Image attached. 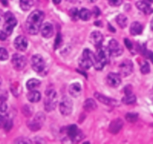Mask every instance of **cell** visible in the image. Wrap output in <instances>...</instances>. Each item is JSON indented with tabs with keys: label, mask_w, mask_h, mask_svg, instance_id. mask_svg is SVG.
Masks as SVG:
<instances>
[{
	"label": "cell",
	"mask_w": 153,
	"mask_h": 144,
	"mask_svg": "<svg viewBox=\"0 0 153 144\" xmlns=\"http://www.w3.org/2000/svg\"><path fill=\"white\" fill-rule=\"evenodd\" d=\"M44 18H45V14L43 11L36 10L31 13L30 15L28 17L26 23V27L28 32L31 35L38 34L41 29Z\"/></svg>",
	"instance_id": "cell-1"
},
{
	"label": "cell",
	"mask_w": 153,
	"mask_h": 144,
	"mask_svg": "<svg viewBox=\"0 0 153 144\" xmlns=\"http://www.w3.org/2000/svg\"><path fill=\"white\" fill-rule=\"evenodd\" d=\"M110 51L108 48H106L104 47H98V50H97L96 56V63L94 65V67L97 70H101L103 68L104 65L108 62L109 58H110Z\"/></svg>",
	"instance_id": "cell-2"
},
{
	"label": "cell",
	"mask_w": 153,
	"mask_h": 144,
	"mask_svg": "<svg viewBox=\"0 0 153 144\" xmlns=\"http://www.w3.org/2000/svg\"><path fill=\"white\" fill-rule=\"evenodd\" d=\"M96 61V56L89 50H85L83 53L82 57L79 60V65L83 69L90 68L91 66L94 65Z\"/></svg>",
	"instance_id": "cell-3"
},
{
	"label": "cell",
	"mask_w": 153,
	"mask_h": 144,
	"mask_svg": "<svg viewBox=\"0 0 153 144\" xmlns=\"http://www.w3.org/2000/svg\"><path fill=\"white\" fill-rule=\"evenodd\" d=\"M5 18V24H4V32L8 35H11L13 32V29L17 25V21L16 20L14 14L10 11H8L4 15Z\"/></svg>",
	"instance_id": "cell-4"
},
{
	"label": "cell",
	"mask_w": 153,
	"mask_h": 144,
	"mask_svg": "<svg viewBox=\"0 0 153 144\" xmlns=\"http://www.w3.org/2000/svg\"><path fill=\"white\" fill-rule=\"evenodd\" d=\"M46 99L45 101V110L51 111L55 109L56 105V93L53 89H49L46 92Z\"/></svg>",
	"instance_id": "cell-5"
},
{
	"label": "cell",
	"mask_w": 153,
	"mask_h": 144,
	"mask_svg": "<svg viewBox=\"0 0 153 144\" xmlns=\"http://www.w3.org/2000/svg\"><path fill=\"white\" fill-rule=\"evenodd\" d=\"M31 65L32 69L35 71L40 73L42 72L45 68V62L43 57L39 54L34 55L31 59Z\"/></svg>",
	"instance_id": "cell-6"
},
{
	"label": "cell",
	"mask_w": 153,
	"mask_h": 144,
	"mask_svg": "<svg viewBox=\"0 0 153 144\" xmlns=\"http://www.w3.org/2000/svg\"><path fill=\"white\" fill-rule=\"evenodd\" d=\"M72 109H73V104L71 99L65 97L61 101L59 104L60 112L62 115L68 116L71 114Z\"/></svg>",
	"instance_id": "cell-7"
},
{
	"label": "cell",
	"mask_w": 153,
	"mask_h": 144,
	"mask_svg": "<svg viewBox=\"0 0 153 144\" xmlns=\"http://www.w3.org/2000/svg\"><path fill=\"white\" fill-rule=\"evenodd\" d=\"M11 62H12L14 68H16L17 70H21V69L24 68L25 66L26 65V62H27L26 57L18 53H15L13 55Z\"/></svg>",
	"instance_id": "cell-8"
},
{
	"label": "cell",
	"mask_w": 153,
	"mask_h": 144,
	"mask_svg": "<svg viewBox=\"0 0 153 144\" xmlns=\"http://www.w3.org/2000/svg\"><path fill=\"white\" fill-rule=\"evenodd\" d=\"M67 133L70 139H71L74 142H78L83 138V134L74 125H70L68 128Z\"/></svg>",
	"instance_id": "cell-9"
},
{
	"label": "cell",
	"mask_w": 153,
	"mask_h": 144,
	"mask_svg": "<svg viewBox=\"0 0 153 144\" xmlns=\"http://www.w3.org/2000/svg\"><path fill=\"white\" fill-rule=\"evenodd\" d=\"M108 49L109 51H110V55H112L113 56H119L123 52V49L121 47V45L117 42V40H115V39L110 41Z\"/></svg>",
	"instance_id": "cell-10"
},
{
	"label": "cell",
	"mask_w": 153,
	"mask_h": 144,
	"mask_svg": "<svg viewBox=\"0 0 153 144\" xmlns=\"http://www.w3.org/2000/svg\"><path fill=\"white\" fill-rule=\"evenodd\" d=\"M133 68L132 62L129 59H126L120 65V74L123 76L129 75L133 71Z\"/></svg>",
	"instance_id": "cell-11"
},
{
	"label": "cell",
	"mask_w": 153,
	"mask_h": 144,
	"mask_svg": "<svg viewBox=\"0 0 153 144\" xmlns=\"http://www.w3.org/2000/svg\"><path fill=\"white\" fill-rule=\"evenodd\" d=\"M107 84L111 87H117L121 84V78L120 76L115 73H110L107 77Z\"/></svg>",
	"instance_id": "cell-12"
},
{
	"label": "cell",
	"mask_w": 153,
	"mask_h": 144,
	"mask_svg": "<svg viewBox=\"0 0 153 144\" xmlns=\"http://www.w3.org/2000/svg\"><path fill=\"white\" fill-rule=\"evenodd\" d=\"M14 47L20 51H25L28 47V41L23 36H18L16 38L14 42Z\"/></svg>",
	"instance_id": "cell-13"
},
{
	"label": "cell",
	"mask_w": 153,
	"mask_h": 144,
	"mask_svg": "<svg viewBox=\"0 0 153 144\" xmlns=\"http://www.w3.org/2000/svg\"><path fill=\"white\" fill-rule=\"evenodd\" d=\"M41 32L44 38H46V39L51 38L53 34V25L50 23H45V24H42L41 26Z\"/></svg>",
	"instance_id": "cell-14"
},
{
	"label": "cell",
	"mask_w": 153,
	"mask_h": 144,
	"mask_svg": "<svg viewBox=\"0 0 153 144\" xmlns=\"http://www.w3.org/2000/svg\"><path fill=\"white\" fill-rule=\"evenodd\" d=\"M103 35L100 32H98V31H95V32H92V34L90 35V42L93 45L96 47H100L101 46V43L103 42Z\"/></svg>",
	"instance_id": "cell-15"
},
{
	"label": "cell",
	"mask_w": 153,
	"mask_h": 144,
	"mask_svg": "<svg viewBox=\"0 0 153 144\" xmlns=\"http://www.w3.org/2000/svg\"><path fill=\"white\" fill-rule=\"evenodd\" d=\"M123 126V122L121 119H117L113 120L110 125V131L112 134H117L120 132Z\"/></svg>",
	"instance_id": "cell-16"
},
{
	"label": "cell",
	"mask_w": 153,
	"mask_h": 144,
	"mask_svg": "<svg viewBox=\"0 0 153 144\" xmlns=\"http://www.w3.org/2000/svg\"><path fill=\"white\" fill-rule=\"evenodd\" d=\"M136 6L137 7L138 9L140 10L141 11H143L146 14H150L153 11V9L151 8L149 4L147 3L145 1H139V2H137L136 3Z\"/></svg>",
	"instance_id": "cell-17"
},
{
	"label": "cell",
	"mask_w": 153,
	"mask_h": 144,
	"mask_svg": "<svg viewBox=\"0 0 153 144\" xmlns=\"http://www.w3.org/2000/svg\"><path fill=\"white\" fill-rule=\"evenodd\" d=\"M95 97L99 101H101V103L104 104H107V105H116L117 104V101H115V100L111 99V98H108V97H106L104 96V95H101V94L98 93H95Z\"/></svg>",
	"instance_id": "cell-18"
},
{
	"label": "cell",
	"mask_w": 153,
	"mask_h": 144,
	"mask_svg": "<svg viewBox=\"0 0 153 144\" xmlns=\"http://www.w3.org/2000/svg\"><path fill=\"white\" fill-rule=\"evenodd\" d=\"M69 93L71 96L74 97V98L78 97L81 93V86H80V83H72L69 87Z\"/></svg>",
	"instance_id": "cell-19"
},
{
	"label": "cell",
	"mask_w": 153,
	"mask_h": 144,
	"mask_svg": "<svg viewBox=\"0 0 153 144\" xmlns=\"http://www.w3.org/2000/svg\"><path fill=\"white\" fill-rule=\"evenodd\" d=\"M143 31V26L139 22H134L130 26V32L132 35H137L141 34Z\"/></svg>",
	"instance_id": "cell-20"
},
{
	"label": "cell",
	"mask_w": 153,
	"mask_h": 144,
	"mask_svg": "<svg viewBox=\"0 0 153 144\" xmlns=\"http://www.w3.org/2000/svg\"><path fill=\"white\" fill-rule=\"evenodd\" d=\"M41 93L38 91L31 90L30 92L27 95V98L30 102L36 103L40 101L41 99Z\"/></svg>",
	"instance_id": "cell-21"
},
{
	"label": "cell",
	"mask_w": 153,
	"mask_h": 144,
	"mask_svg": "<svg viewBox=\"0 0 153 144\" xmlns=\"http://www.w3.org/2000/svg\"><path fill=\"white\" fill-rule=\"evenodd\" d=\"M83 107L86 111H92L97 108V104L93 99H87L84 102Z\"/></svg>",
	"instance_id": "cell-22"
},
{
	"label": "cell",
	"mask_w": 153,
	"mask_h": 144,
	"mask_svg": "<svg viewBox=\"0 0 153 144\" xmlns=\"http://www.w3.org/2000/svg\"><path fill=\"white\" fill-rule=\"evenodd\" d=\"M33 4V0H20V6L23 11H29Z\"/></svg>",
	"instance_id": "cell-23"
},
{
	"label": "cell",
	"mask_w": 153,
	"mask_h": 144,
	"mask_svg": "<svg viewBox=\"0 0 153 144\" xmlns=\"http://www.w3.org/2000/svg\"><path fill=\"white\" fill-rule=\"evenodd\" d=\"M41 85V82L36 79H31L26 83V87L29 90H35Z\"/></svg>",
	"instance_id": "cell-24"
},
{
	"label": "cell",
	"mask_w": 153,
	"mask_h": 144,
	"mask_svg": "<svg viewBox=\"0 0 153 144\" xmlns=\"http://www.w3.org/2000/svg\"><path fill=\"white\" fill-rule=\"evenodd\" d=\"M91 16H92V13L89 10L86 9V8H83V9L80 10V11L79 12V17L81 20H89L91 18Z\"/></svg>",
	"instance_id": "cell-25"
},
{
	"label": "cell",
	"mask_w": 153,
	"mask_h": 144,
	"mask_svg": "<svg viewBox=\"0 0 153 144\" xmlns=\"http://www.w3.org/2000/svg\"><path fill=\"white\" fill-rule=\"evenodd\" d=\"M117 23L121 28H126L128 24V18L123 14H120L117 17Z\"/></svg>",
	"instance_id": "cell-26"
},
{
	"label": "cell",
	"mask_w": 153,
	"mask_h": 144,
	"mask_svg": "<svg viewBox=\"0 0 153 144\" xmlns=\"http://www.w3.org/2000/svg\"><path fill=\"white\" fill-rule=\"evenodd\" d=\"M136 100V96L131 93L126 95V96L123 97V99H122V101L126 104H132L134 103H135Z\"/></svg>",
	"instance_id": "cell-27"
},
{
	"label": "cell",
	"mask_w": 153,
	"mask_h": 144,
	"mask_svg": "<svg viewBox=\"0 0 153 144\" xmlns=\"http://www.w3.org/2000/svg\"><path fill=\"white\" fill-rule=\"evenodd\" d=\"M137 114H134V113H128L126 115V120L129 122H134L137 120Z\"/></svg>",
	"instance_id": "cell-28"
},
{
	"label": "cell",
	"mask_w": 153,
	"mask_h": 144,
	"mask_svg": "<svg viewBox=\"0 0 153 144\" xmlns=\"http://www.w3.org/2000/svg\"><path fill=\"white\" fill-rule=\"evenodd\" d=\"M8 53L6 49L3 48H0V60L1 61H5L8 59Z\"/></svg>",
	"instance_id": "cell-29"
},
{
	"label": "cell",
	"mask_w": 153,
	"mask_h": 144,
	"mask_svg": "<svg viewBox=\"0 0 153 144\" xmlns=\"http://www.w3.org/2000/svg\"><path fill=\"white\" fill-rule=\"evenodd\" d=\"M70 16L73 20H76L79 17V11L76 8H72L70 11Z\"/></svg>",
	"instance_id": "cell-30"
},
{
	"label": "cell",
	"mask_w": 153,
	"mask_h": 144,
	"mask_svg": "<svg viewBox=\"0 0 153 144\" xmlns=\"http://www.w3.org/2000/svg\"><path fill=\"white\" fill-rule=\"evenodd\" d=\"M7 111H8V106H7L6 103H1L0 104V115L5 116L6 114Z\"/></svg>",
	"instance_id": "cell-31"
},
{
	"label": "cell",
	"mask_w": 153,
	"mask_h": 144,
	"mask_svg": "<svg viewBox=\"0 0 153 144\" xmlns=\"http://www.w3.org/2000/svg\"><path fill=\"white\" fill-rule=\"evenodd\" d=\"M149 71H150L149 65L147 62H145L143 65L142 67H141V72H142L143 74H146L149 73Z\"/></svg>",
	"instance_id": "cell-32"
},
{
	"label": "cell",
	"mask_w": 153,
	"mask_h": 144,
	"mask_svg": "<svg viewBox=\"0 0 153 144\" xmlns=\"http://www.w3.org/2000/svg\"><path fill=\"white\" fill-rule=\"evenodd\" d=\"M61 42H62V36L59 33H58L57 34L56 39V41H55V46H54L55 49H57V48L60 46Z\"/></svg>",
	"instance_id": "cell-33"
},
{
	"label": "cell",
	"mask_w": 153,
	"mask_h": 144,
	"mask_svg": "<svg viewBox=\"0 0 153 144\" xmlns=\"http://www.w3.org/2000/svg\"><path fill=\"white\" fill-rule=\"evenodd\" d=\"M123 0H109V3L112 6H119L123 3Z\"/></svg>",
	"instance_id": "cell-34"
},
{
	"label": "cell",
	"mask_w": 153,
	"mask_h": 144,
	"mask_svg": "<svg viewBox=\"0 0 153 144\" xmlns=\"http://www.w3.org/2000/svg\"><path fill=\"white\" fill-rule=\"evenodd\" d=\"M14 142L17 143H31L32 141L26 139V138H19V139L16 140Z\"/></svg>",
	"instance_id": "cell-35"
},
{
	"label": "cell",
	"mask_w": 153,
	"mask_h": 144,
	"mask_svg": "<svg viewBox=\"0 0 153 144\" xmlns=\"http://www.w3.org/2000/svg\"><path fill=\"white\" fill-rule=\"evenodd\" d=\"M7 37H8V35H7L6 33H5L4 31H2V32H0V39L2 41L5 40V39H7Z\"/></svg>",
	"instance_id": "cell-36"
},
{
	"label": "cell",
	"mask_w": 153,
	"mask_h": 144,
	"mask_svg": "<svg viewBox=\"0 0 153 144\" xmlns=\"http://www.w3.org/2000/svg\"><path fill=\"white\" fill-rule=\"evenodd\" d=\"M125 44H126V47H127V48L128 49H131L132 48V44H131V42H130V41L128 40V39H125Z\"/></svg>",
	"instance_id": "cell-37"
},
{
	"label": "cell",
	"mask_w": 153,
	"mask_h": 144,
	"mask_svg": "<svg viewBox=\"0 0 153 144\" xmlns=\"http://www.w3.org/2000/svg\"><path fill=\"white\" fill-rule=\"evenodd\" d=\"M125 92H126V95H128V94H131V87L130 86H127L126 88H125Z\"/></svg>",
	"instance_id": "cell-38"
},
{
	"label": "cell",
	"mask_w": 153,
	"mask_h": 144,
	"mask_svg": "<svg viewBox=\"0 0 153 144\" xmlns=\"http://www.w3.org/2000/svg\"><path fill=\"white\" fill-rule=\"evenodd\" d=\"M53 2L55 5H59L62 2V0H53Z\"/></svg>",
	"instance_id": "cell-39"
},
{
	"label": "cell",
	"mask_w": 153,
	"mask_h": 144,
	"mask_svg": "<svg viewBox=\"0 0 153 144\" xmlns=\"http://www.w3.org/2000/svg\"><path fill=\"white\" fill-rule=\"evenodd\" d=\"M0 1H1V2H2L4 5H5V6L8 5V0H0Z\"/></svg>",
	"instance_id": "cell-40"
},
{
	"label": "cell",
	"mask_w": 153,
	"mask_h": 144,
	"mask_svg": "<svg viewBox=\"0 0 153 144\" xmlns=\"http://www.w3.org/2000/svg\"><path fill=\"white\" fill-rule=\"evenodd\" d=\"M144 1H145V2H146L147 3H152L153 2V0H144Z\"/></svg>",
	"instance_id": "cell-41"
},
{
	"label": "cell",
	"mask_w": 153,
	"mask_h": 144,
	"mask_svg": "<svg viewBox=\"0 0 153 144\" xmlns=\"http://www.w3.org/2000/svg\"><path fill=\"white\" fill-rule=\"evenodd\" d=\"M150 59H151L152 62H153V53H152L150 54Z\"/></svg>",
	"instance_id": "cell-42"
},
{
	"label": "cell",
	"mask_w": 153,
	"mask_h": 144,
	"mask_svg": "<svg viewBox=\"0 0 153 144\" xmlns=\"http://www.w3.org/2000/svg\"><path fill=\"white\" fill-rule=\"evenodd\" d=\"M151 29L153 31V19L152 20V22H151Z\"/></svg>",
	"instance_id": "cell-43"
},
{
	"label": "cell",
	"mask_w": 153,
	"mask_h": 144,
	"mask_svg": "<svg viewBox=\"0 0 153 144\" xmlns=\"http://www.w3.org/2000/svg\"><path fill=\"white\" fill-rule=\"evenodd\" d=\"M88 1H89L90 2H95L96 0H88Z\"/></svg>",
	"instance_id": "cell-44"
},
{
	"label": "cell",
	"mask_w": 153,
	"mask_h": 144,
	"mask_svg": "<svg viewBox=\"0 0 153 144\" xmlns=\"http://www.w3.org/2000/svg\"><path fill=\"white\" fill-rule=\"evenodd\" d=\"M1 20H2V14L0 13V22H1Z\"/></svg>",
	"instance_id": "cell-45"
},
{
	"label": "cell",
	"mask_w": 153,
	"mask_h": 144,
	"mask_svg": "<svg viewBox=\"0 0 153 144\" xmlns=\"http://www.w3.org/2000/svg\"><path fill=\"white\" fill-rule=\"evenodd\" d=\"M1 84H2V80L0 78V86H1Z\"/></svg>",
	"instance_id": "cell-46"
}]
</instances>
